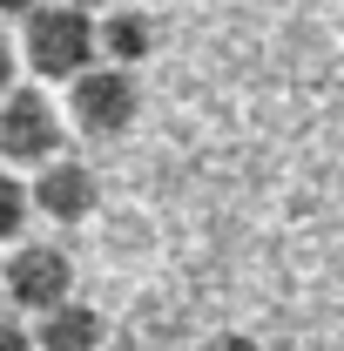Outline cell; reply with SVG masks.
<instances>
[{
  "label": "cell",
  "mask_w": 344,
  "mask_h": 351,
  "mask_svg": "<svg viewBox=\"0 0 344 351\" xmlns=\"http://www.w3.org/2000/svg\"><path fill=\"white\" fill-rule=\"evenodd\" d=\"M34 7H41V0H0V21H27Z\"/></svg>",
  "instance_id": "12"
},
{
  "label": "cell",
  "mask_w": 344,
  "mask_h": 351,
  "mask_svg": "<svg viewBox=\"0 0 344 351\" xmlns=\"http://www.w3.org/2000/svg\"><path fill=\"white\" fill-rule=\"evenodd\" d=\"M27 338H34V351H101L108 345V317L95 304H82V298H68V304L41 311L27 324Z\"/></svg>",
  "instance_id": "7"
},
{
  "label": "cell",
  "mask_w": 344,
  "mask_h": 351,
  "mask_svg": "<svg viewBox=\"0 0 344 351\" xmlns=\"http://www.w3.org/2000/svg\"><path fill=\"white\" fill-rule=\"evenodd\" d=\"M61 142H68V122H61V101L47 88H7L0 95V162H7V176L54 162Z\"/></svg>",
  "instance_id": "2"
},
{
  "label": "cell",
  "mask_w": 344,
  "mask_h": 351,
  "mask_svg": "<svg viewBox=\"0 0 344 351\" xmlns=\"http://www.w3.org/2000/svg\"><path fill=\"white\" fill-rule=\"evenodd\" d=\"M135 115H142V88H135V75L101 68V61L82 68V75L68 82V101H61V122L82 129L88 142H115V135H129Z\"/></svg>",
  "instance_id": "3"
},
{
  "label": "cell",
  "mask_w": 344,
  "mask_h": 351,
  "mask_svg": "<svg viewBox=\"0 0 344 351\" xmlns=\"http://www.w3.org/2000/svg\"><path fill=\"white\" fill-rule=\"evenodd\" d=\"M203 351H263V345H257V338H243V331H216Z\"/></svg>",
  "instance_id": "10"
},
{
  "label": "cell",
  "mask_w": 344,
  "mask_h": 351,
  "mask_svg": "<svg viewBox=\"0 0 344 351\" xmlns=\"http://www.w3.org/2000/svg\"><path fill=\"white\" fill-rule=\"evenodd\" d=\"M0 298L14 311H54L75 298V257L61 243H14L7 250V270H0Z\"/></svg>",
  "instance_id": "4"
},
{
  "label": "cell",
  "mask_w": 344,
  "mask_h": 351,
  "mask_svg": "<svg viewBox=\"0 0 344 351\" xmlns=\"http://www.w3.org/2000/svg\"><path fill=\"white\" fill-rule=\"evenodd\" d=\"M95 203H101V182H95V169H88L82 156H54L27 182V210L47 217V223H61V230H82L95 217Z\"/></svg>",
  "instance_id": "5"
},
{
  "label": "cell",
  "mask_w": 344,
  "mask_h": 351,
  "mask_svg": "<svg viewBox=\"0 0 344 351\" xmlns=\"http://www.w3.org/2000/svg\"><path fill=\"white\" fill-rule=\"evenodd\" d=\"M61 7H75V14H108L115 0H61Z\"/></svg>",
  "instance_id": "13"
},
{
  "label": "cell",
  "mask_w": 344,
  "mask_h": 351,
  "mask_svg": "<svg viewBox=\"0 0 344 351\" xmlns=\"http://www.w3.org/2000/svg\"><path fill=\"white\" fill-rule=\"evenodd\" d=\"M0 351H34V338H27L21 317H0Z\"/></svg>",
  "instance_id": "9"
},
{
  "label": "cell",
  "mask_w": 344,
  "mask_h": 351,
  "mask_svg": "<svg viewBox=\"0 0 344 351\" xmlns=\"http://www.w3.org/2000/svg\"><path fill=\"white\" fill-rule=\"evenodd\" d=\"M156 54V14L149 7H108V14H95V61L101 68H122V75H135L142 61Z\"/></svg>",
  "instance_id": "6"
},
{
  "label": "cell",
  "mask_w": 344,
  "mask_h": 351,
  "mask_svg": "<svg viewBox=\"0 0 344 351\" xmlns=\"http://www.w3.org/2000/svg\"><path fill=\"white\" fill-rule=\"evenodd\" d=\"M14 68H21V61H14V34H7V27H0V95H7V88H14Z\"/></svg>",
  "instance_id": "11"
},
{
  "label": "cell",
  "mask_w": 344,
  "mask_h": 351,
  "mask_svg": "<svg viewBox=\"0 0 344 351\" xmlns=\"http://www.w3.org/2000/svg\"><path fill=\"white\" fill-rule=\"evenodd\" d=\"M14 61H27L41 82H75L82 68H95V14H75L61 0H41L21 21Z\"/></svg>",
  "instance_id": "1"
},
{
  "label": "cell",
  "mask_w": 344,
  "mask_h": 351,
  "mask_svg": "<svg viewBox=\"0 0 344 351\" xmlns=\"http://www.w3.org/2000/svg\"><path fill=\"white\" fill-rule=\"evenodd\" d=\"M27 217H34V210H27V182L0 169V250H14V243H21Z\"/></svg>",
  "instance_id": "8"
}]
</instances>
